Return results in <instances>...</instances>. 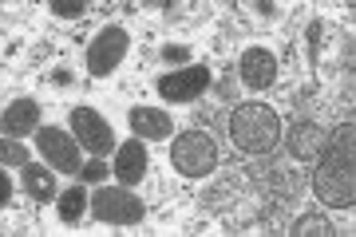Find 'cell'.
Returning a JSON list of instances; mask_svg holds the SVG:
<instances>
[{
	"instance_id": "cell-11",
	"label": "cell",
	"mask_w": 356,
	"mask_h": 237,
	"mask_svg": "<svg viewBox=\"0 0 356 237\" xmlns=\"http://www.w3.org/2000/svg\"><path fill=\"white\" fill-rule=\"evenodd\" d=\"M325 147H329V131H325L321 123H313V119H301V123L289 131V154L297 158V163L313 166Z\"/></svg>"
},
{
	"instance_id": "cell-15",
	"label": "cell",
	"mask_w": 356,
	"mask_h": 237,
	"mask_svg": "<svg viewBox=\"0 0 356 237\" xmlns=\"http://www.w3.org/2000/svg\"><path fill=\"white\" fill-rule=\"evenodd\" d=\"M56 210H60V222L76 225L79 218H83V210H91V198L83 186H67L60 190V198H56Z\"/></svg>"
},
{
	"instance_id": "cell-14",
	"label": "cell",
	"mask_w": 356,
	"mask_h": 237,
	"mask_svg": "<svg viewBox=\"0 0 356 237\" xmlns=\"http://www.w3.org/2000/svg\"><path fill=\"white\" fill-rule=\"evenodd\" d=\"M51 174H56V170H51L48 163H44V166H32V163H28V166H24V190H28L36 202L60 198V190H56V178H51Z\"/></svg>"
},
{
	"instance_id": "cell-18",
	"label": "cell",
	"mask_w": 356,
	"mask_h": 237,
	"mask_svg": "<svg viewBox=\"0 0 356 237\" xmlns=\"http://www.w3.org/2000/svg\"><path fill=\"white\" fill-rule=\"evenodd\" d=\"M107 178V166L95 158V163H88V166H79V182H103Z\"/></svg>"
},
{
	"instance_id": "cell-2",
	"label": "cell",
	"mask_w": 356,
	"mask_h": 237,
	"mask_svg": "<svg viewBox=\"0 0 356 237\" xmlns=\"http://www.w3.org/2000/svg\"><path fill=\"white\" fill-rule=\"evenodd\" d=\"M229 138L242 154H269L281 142V115L266 103H242L229 115Z\"/></svg>"
},
{
	"instance_id": "cell-6",
	"label": "cell",
	"mask_w": 356,
	"mask_h": 237,
	"mask_svg": "<svg viewBox=\"0 0 356 237\" xmlns=\"http://www.w3.org/2000/svg\"><path fill=\"white\" fill-rule=\"evenodd\" d=\"M131 51V32L123 24H107L99 32V36L88 44V72L95 75V79H103V75H111L119 63H123V56Z\"/></svg>"
},
{
	"instance_id": "cell-13",
	"label": "cell",
	"mask_w": 356,
	"mask_h": 237,
	"mask_svg": "<svg viewBox=\"0 0 356 237\" xmlns=\"http://www.w3.org/2000/svg\"><path fill=\"white\" fill-rule=\"evenodd\" d=\"M0 126H4V138L36 135V131H40V103L28 99V95H24V99H16V103H8V111H4Z\"/></svg>"
},
{
	"instance_id": "cell-12",
	"label": "cell",
	"mask_w": 356,
	"mask_h": 237,
	"mask_svg": "<svg viewBox=\"0 0 356 237\" xmlns=\"http://www.w3.org/2000/svg\"><path fill=\"white\" fill-rule=\"evenodd\" d=\"M127 123L135 131V138H143V142H159V138L175 135V119L166 111H159V107H131Z\"/></svg>"
},
{
	"instance_id": "cell-19",
	"label": "cell",
	"mask_w": 356,
	"mask_h": 237,
	"mask_svg": "<svg viewBox=\"0 0 356 237\" xmlns=\"http://www.w3.org/2000/svg\"><path fill=\"white\" fill-rule=\"evenodd\" d=\"M163 60H166V63H186V60H191V48H182V44H166V48H163Z\"/></svg>"
},
{
	"instance_id": "cell-3",
	"label": "cell",
	"mask_w": 356,
	"mask_h": 237,
	"mask_svg": "<svg viewBox=\"0 0 356 237\" xmlns=\"http://www.w3.org/2000/svg\"><path fill=\"white\" fill-rule=\"evenodd\" d=\"M170 163L186 178H210L218 170V142L206 131H182L170 147Z\"/></svg>"
},
{
	"instance_id": "cell-7",
	"label": "cell",
	"mask_w": 356,
	"mask_h": 237,
	"mask_svg": "<svg viewBox=\"0 0 356 237\" xmlns=\"http://www.w3.org/2000/svg\"><path fill=\"white\" fill-rule=\"evenodd\" d=\"M72 135H76L79 147L88 150V154H95V158H103V154L115 150L111 123H107L99 111H91V107H76V111H72Z\"/></svg>"
},
{
	"instance_id": "cell-1",
	"label": "cell",
	"mask_w": 356,
	"mask_h": 237,
	"mask_svg": "<svg viewBox=\"0 0 356 237\" xmlns=\"http://www.w3.org/2000/svg\"><path fill=\"white\" fill-rule=\"evenodd\" d=\"M313 170V194L332 210H348L356 202V126L341 123L329 135V147L321 150Z\"/></svg>"
},
{
	"instance_id": "cell-17",
	"label": "cell",
	"mask_w": 356,
	"mask_h": 237,
	"mask_svg": "<svg viewBox=\"0 0 356 237\" xmlns=\"http://www.w3.org/2000/svg\"><path fill=\"white\" fill-rule=\"evenodd\" d=\"M0 163L4 166H28V150H24V138H4L0 142Z\"/></svg>"
},
{
	"instance_id": "cell-8",
	"label": "cell",
	"mask_w": 356,
	"mask_h": 237,
	"mask_svg": "<svg viewBox=\"0 0 356 237\" xmlns=\"http://www.w3.org/2000/svg\"><path fill=\"white\" fill-rule=\"evenodd\" d=\"M206 88H210V67H202V63L182 67V72H170L159 79V95L166 103H194Z\"/></svg>"
},
{
	"instance_id": "cell-5",
	"label": "cell",
	"mask_w": 356,
	"mask_h": 237,
	"mask_svg": "<svg viewBox=\"0 0 356 237\" xmlns=\"http://www.w3.org/2000/svg\"><path fill=\"white\" fill-rule=\"evenodd\" d=\"M36 150L44 154V163L60 174H79V158H83V147H79L76 135H67L60 126H40L36 131Z\"/></svg>"
},
{
	"instance_id": "cell-4",
	"label": "cell",
	"mask_w": 356,
	"mask_h": 237,
	"mask_svg": "<svg viewBox=\"0 0 356 237\" xmlns=\"http://www.w3.org/2000/svg\"><path fill=\"white\" fill-rule=\"evenodd\" d=\"M91 213L107 225H135L147 218V206L127 186H99L91 194Z\"/></svg>"
},
{
	"instance_id": "cell-10",
	"label": "cell",
	"mask_w": 356,
	"mask_h": 237,
	"mask_svg": "<svg viewBox=\"0 0 356 237\" xmlns=\"http://www.w3.org/2000/svg\"><path fill=\"white\" fill-rule=\"evenodd\" d=\"M147 170H151V150H147V142H143V138H127L123 147L115 150V178H119L123 186L143 182V178H147Z\"/></svg>"
},
{
	"instance_id": "cell-20",
	"label": "cell",
	"mask_w": 356,
	"mask_h": 237,
	"mask_svg": "<svg viewBox=\"0 0 356 237\" xmlns=\"http://www.w3.org/2000/svg\"><path fill=\"white\" fill-rule=\"evenodd\" d=\"M51 13L64 16V20H79V16L88 13V8H83V4H51Z\"/></svg>"
},
{
	"instance_id": "cell-9",
	"label": "cell",
	"mask_w": 356,
	"mask_h": 237,
	"mask_svg": "<svg viewBox=\"0 0 356 237\" xmlns=\"http://www.w3.org/2000/svg\"><path fill=\"white\" fill-rule=\"evenodd\" d=\"M238 75H242L245 88L254 91H269L277 83V56L269 48H245L238 60Z\"/></svg>"
},
{
	"instance_id": "cell-21",
	"label": "cell",
	"mask_w": 356,
	"mask_h": 237,
	"mask_svg": "<svg viewBox=\"0 0 356 237\" xmlns=\"http://www.w3.org/2000/svg\"><path fill=\"white\" fill-rule=\"evenodd\" d=\"M8 198H13V182H8V174H0V202L8 206Z\"/></svg>"
},
{
	"instance_id": "cell-16",
	"label": "cell",
	"mask_w": 356,
	"mask_h": 237,
	"mask_svg": "<svg viewBox=\"0 0 356 237\" xmlns=\"http://www.w3.org/2000/svg\"><path fill=\"white\" fill-rule=\"evenodd\" d=\"M293 237H309V234H321V237H332L337 234V225L329 222V218H317V213H305V218H297L289 229Z\"/></svg>"
}]
</instances>
